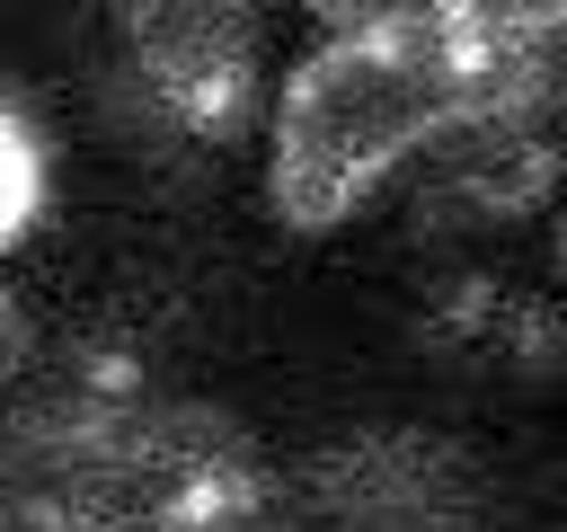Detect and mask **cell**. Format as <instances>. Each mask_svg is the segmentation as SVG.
<instances>
[{"label":"cell","mask_w":567,"mask_h":532,"mask_svg":"<svg viewBox=\"0 0 567 532\" xmlns=\"http://www.w3.org/2000/svg\"><path fill=\"white\" fill-rule=\"evenodd\" d=\"M408 275L416 328L452 372L567 381V53L425 160Z\"/></svg>","instance_id":"obj_1"},{"label":"cell","mask_w":567,"mask_h":532,"mask_svg":"<svg viewBox=\"0 0 567 532\" xmlns=\"http://www.w3.org/2000/svg\"><path fill=\"white\" fill-rule=\"evenodd\" d=\"M0 532H275L257 434L142 372H27L0 390Z\"/></svg>","instance_id":"obj_2"},{"label":"cell","mask_w":567,"mask_h":532,"mask_svg":"<svg viewBox=\"0 0 567 532\" xmlns=\"http://www.w3.org/2000/svg\"><path fill=\"white\" fill-rule=\"evenodd\" d=\"M567 44H496L443 27H328L266 106V204L284 231L328 239L372 213L452 133L523 98Z\"/></svg>","instance_id":"obj_3"},{"label":"cell","mask_w":567,"mask_h":532,"mask_svg":"<svg viewBox=\"0 0 567 532\" xmlns=\"http://www.w3.org/2000/svg\"><path fill=\"white\" fill-rule=\"evenodd\" d=\"M115 44L142 115L168 142H239L266 71V0H115Z\"/></svg>","instance_id":"obj_4"},{"label":"cell","mask_w":567,"mask_h":532,"mask_svg":"<svg viewBox=\"0 0 567 532\" xmlns=\"http://www.w3.org/2000/svg\"><path fill=\"white\" fill-rule=\"evenodd\" d=\"M319 27H443L496 44H567V0H301Z\"/></svg>","instance_id":"obj_5"},{"label":"cell","mask_w":567,"mask_h":532,"mask_svg":"<svg viewBox=\"0 0 567 532\" xmlns=\"http://www.w3.org/2000/svg\"><path fill=\"white\" fill-rule=\"evenodd\" d=\"M44 195H53V177H44V133L27 124L18 98H0V248H18V239L44 222Z\"/></svg>","instance_id":"obj_6"},{"label":"cell","mask_w":567,"mask_h":532,"mask_svg":"<svg viewBox=\"0 0 567 532\" xmlns=\"http://www.w3.org/2000/svg\"><path fill=\"white\" fill-rule=\"evenodd\" d=\"M18 372H35V319H27V301L0 284V390H9Z\"/></svg>","instance_id":"obj_7"}]
</instances>
